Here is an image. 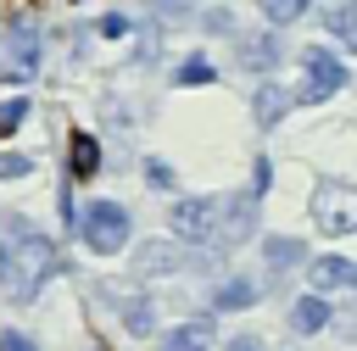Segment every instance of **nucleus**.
<instances>
[{
  "instance_id": "1",
  "label": "nucleus",
  "mask_w": 357,
  "mask_h": 351,
  "mask_svg": "<svg viewBox=\"0 0 357 351\" xmlns=\"http://www.w3.org/2000/svg\"><path fill=\"white\" fill-rule=\"evenodd\" d=\"M78 234H84V245H89L95 256H112V251L128 245V212H123L117 201H89V206L78 212Z\"/></svg>"
},
{
  "instance_id": "2",
  "label": "nucleus",
  "mask_w": 357,
  "mask_h": 351,
  "mask_svg": "<svg viewBox=\"0 0 357 351\" xmlns=\"http://www.w3.org/2000/svg\"><path fill=\"white\" fill-rule=\"evenodd\" d=\"M312 217H318L324 234H357V184L324 178L312 189Z\"/></svg>"
},
{
  "instance_id": "3",
  "label": "nucleus",
  "mask_w": 357,
  "mask_h": 351,
  "mask_svg": "<svg viewBox=\"0 0 357 351\" xmlns=\"http://www.w3.org/2000/svg\"><path fill=\"white\" fill-rule=\"evenodd\" d=\"M301 67H307V84H301V95H296V100H307V106L329 100V95L346 84V67H340V61H335V50H324V45L301 50Z\"/></svg>"
},
{
  "instance_id": "4",
  "label": "nucleus",
  "mask_w": 357,
  "mask_h": 351,
  "mask_svg": "<svg viewBox=\"0 0 357 351\" xmlns=\"http://www.w3.org/2000/svg\"><path fill=\"white\" fill-rule=\"evenodd\" d=\"M218 212H223V201L201 195V201H178L167 223H173V234H178L184 245H206V240L218 234Z\"/></svg>"
},
{
  "instance_id": "5",
  "label": "nucleus",
  "mask_w": 357,
  "mask_h": 351,
  "mask_svg": "<svg viewBox=\"0 0 357 351\" xmlns=\"http://www.w3.org/2000/svg\"><path fill=\"white\" fill-rule=\"evenodd\" d=\"M307 279L318 290H340V284H357V262H346V256H312L307 262Z\"/></svg>"
},
{
  "instance_id": "6",
  "label": "nucleus",
  "mask_w": 357,
  "mask_h": 351,
  "mask_svg": "<svg viewBox=\"0 0 357 351\" xmlns=\"http://www.w3.org/2000/svg\"><path fill=\"white\" fill-rule=\"evenodd\" d=\"M240 67H251V72H273V67H279V39H273V33H251V39L240 45Z\"/></svg>"
},
{
  "instance_id": "7",
  "label": "nucleus",
  "mask_w": 357,
  "mask_h": 351,
  "mask_svg": "<svg viewBox=\"0 0 357 351\" xmlns=\"http://www.w3.org/2000/svg\"><path fill=\"white\" fill-rule=\"evenodd\" d=\"M329 318H335V312H329V301H324V295H301V301L290 306V329H296V334H318Z\"/></svg>"
},
{
  "instance_id": "8",
  "label": "nucleus",
  "mask_w": 357,
  "mask_h": 351,
  "mask_svg": "<svg viewBox=\"0 0 357 351\" xmlns=\"http://www.w3.org/2000/svg\"><path fill=\"white\" fill-rule=\"evenodd\" d=\"M206 345H212V318H195L162 340V351H206Z\"/></svg>"
},
{
  "instance_id": "9",
  "label": "nucleus",
  "mask_w": 357,
  "mask_h": 351,
  "mask_svg": "<svg viewBox=\"0 0 357 351\" xmlns=\"http://www.w3.org/2000/svg\"><path fill=\"white\" fill-rule=\"evenodd\" d=\"M33 61H39V33L28 22H17L11 28V67H33Z\"/></svg>"
},
{
  "instance_id": "10",
  "label": "nucleus",
  "mask_w": 357,
  "mask_h": 351,
  "mask_svg": "<svg viewBox=\"0 0 357 351\" xmlns=\"http://www.w3.org/2000/svg\"><path fill=\"white\" fill-rule=\"evenodd\" d=\"M251 106H257V123H262V128H273V123L284 117V89H279V84H262Z\"/></svg>"
},
{
  "instance_id": "11",
  "label": "nucleus",
  "mask_w": 357,
  "mask_h": 351,
  "mask_svg": "<svg viewBox=\"0 0 357 351\" xmlns=\"http://www.w3.org/2000/svg\"><path fill=\"white\" fill-rule=\"evenodd\" d=\"M95 167H100V145L89 134H73V178H95Z\"/></svg>"
},
{
  "instance_id": "12",
  "label": "nucleus",
  "mask_w": 357,
  "mask_h": 351,
  "mask_svg": "<svg viewBox=\"0 0 357 351\" xmlns=\"http://www.w3.org/2000/svg\"><path fill=\"white\" fill-rule=\"evenodd\" d=\"M329 33H335L340 45H351V50H357V0H346V6H335V11H329Z\"/></svg>"
},
{
  "instance_id": "13",
  "label": "nucleus",
  "mask_w": 357,
  "mask_h": 351,
  "mask_svg": "<svg viewBox=\"0 0 357 351\" xmlns=\"http://www.w3.org/2000/svg\"><path fill=\"white\" fill-rule=\"evenodd\" d=\"M251 301H257V284H251V279H229V284L218 290V306H223V312H240V306H251Z\"/></svg>"
},
{
  "instance_id": "14",
  "label": "nucleus",
  "mask_w": 357,
  "mask_h": 351,
  "mask_svg": "<svg viewBox=\"0 0 357 351\" xmlns=\"http://www.w3.org/2000/svg\"><path fill=\"white\" fill-rule=\"evenodd\" d=\"M28 117V95H0V139H11Z\"/></svg>"
},
{
  "instance_id": "15",
  "label": "nucleus",
  "mask_w": 357,
  "mask_h": 351,
  "mask_svg": "<svg viewBox=\"0 0 357 351\" xmlns=\"http://www.w3.org/2000/svg\"><path fill=\"white\" fill-rule=\"evenodd\" d=\"M167 267H178V251L173 245H145L139 251V273H167Z\"/></svg>"
},
{
  "instance_id": "16",
  "label": "nucleus",
  "mask_w": 357,
  "mask_h": 351,
  "mask_svg": "<svg viewBox=\"0 0 357 351\" xmlns=\"http://www.w3.org/2000/svg\"><path fill=\"white\" fill-rule=\"evenodd\" d=\"M257 6H262V17H268V22H296L312 0H257Z\"/></svg>"
},
{
  "instance_id": "17",
  "label": "nucleus",
  "mask_w": 357,
  "mask_h": 351,
  "mask_svg": "<svg viewBox=\"0 0 357 351\" xmlns=\"http://www.w3.org/2000/svg\"><path fill=\"white\" fill-rule=\"evenodd\" d=\"M268 262H273V267H284V262H307V251H301V240H268Z\"/></svg>"
},
{
  "instance_id": "18",
  "label": "nucleus",
  "mask_w": 357,
  "mask_h": 351,
  "mask_svg": "<svg viewBox=\"0 0 357 351\" xmlns=\"http://www.w3.org/2000/svg\"><path fill=\"white\" fill-rule=\"evenodd\" d=\"M178 84H212V61H206V56H190V61L178 67Z\"/></svg>"
},
{
  "instance_id": "19",
  "label": "nucleus",
  "mask_w": 357,
  "mask_h": 351,
  "mask_svg": "<svg viewBox=\"0 0 357 351\" xmlns=\"http://www.w3.org/2000/svg\"><path fill=\"white\" fill-rule=\"evenodd\" d=\"M33 173V156H17V150H0V178H28Z\"/></svg>"
},
{
  "instance_id": "20",
  "label": "nucleus",
  "mask_w": 357,
  "mask_h": 351,
  "mask_svg": "<svg viewBox=\"0 0 357 351\" xmlns=\"http://www.w3.org/2000/svg\"><path fill=\"white\" fill-rule=\"evenodd\" d=\"M0 351H39V345H33L28 334H17V329H6V334H0Z\"/></svg>"
},
{
  "instance_id": "21",
  "label": "nucleus",
  "mask_w": 357,
  "mask_h": 351,
  "mask_svg": "<svg viewBox=\"0 0 357 351\" xmlns=\"http://www.w3.org/2000/svg\"><path fill=\"white\" fill-rule=\"evenodd\" d=\"M145 178H151L156 189H167V184H173V167H167V162H151V167H145Z\"/></svg>"
},
{
  "instance_id": "22",
  "label": "nucleus",
  "mask_w": 357,
  "mask_h": 351,
  "mask_svg": "<svg viewBox=\"0 0 357 351\" xmlns=\"http://www.w3.org/2000/svg\"><path fill=\"white\" fill-rule=\"evenodd\" d=\"M128 329H134V334H151V312H145V306H139V301H134V306H128Z\"/></svg>"
},
{
  "instance_id": "23",
  "label": "nucleus",
  "mask_w": 357,
  "mask_h": 351,
  "mask_svg": "<svg viewBox=\"0 0 357 351\" xmlns=\"http://www.w3.org/2000/svg\"><path fill=\"white\" fill-rule=\"evenodd\" d=\"M229 351H262V345H257V334H234V340H229Z\"/></svg>"
}]
</instances>
